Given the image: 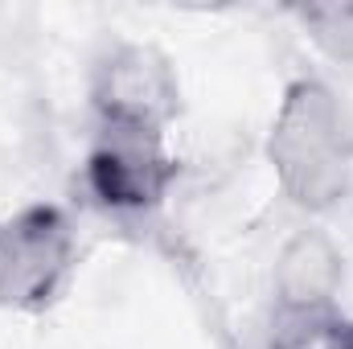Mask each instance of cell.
Wrapping results in <instances>:
<instances>
[{
	"label": "cell",
	"instance_id": "3957f363",
	"mask_svg": "<svg viewBox=\"0 0 353 349\" xmlns=\"http://www.w3.org/2000/svg\"><path fill=\"white\" fill-rule=\"evenodd\" d=\"M90 107L103 132L165 136L181 111V83L173 62L144 41L111 46L90 70Z\"/></svg>",
	"mask_w": 353,
	"mask_h": 349
},
{
	"label": "cell",
	"instance_id": "6da1fadb",
	"mask_svg": "<svg viewBox=\"0 0 353 349\" xmlns=\"http://www.w3.org/2000/svg\"><path fill=\"white\" fill-rule=\"evenodd\" d=\"M267 157L279 177V189L304 210H329L350 193V128L337 94L325 83L296 79L283 90Z\"/></svg>",
	"mask_w": 353,
	"mask_h": 349
},
{
	"label": "cell",
	"instance_id": "8992f818",
	"mask_svg": "<svg viewBox=\"0 0 353 349\" xmlns=\"http://www.w3.org/2000/svg\"><path fill=\"white\" fill-rule=\"evenodd\" d=\"M296 25L304 37L333 62H353V0H325V4H300Z\"/></svg>",
	"mask_w": 353,
	"mask_h": 349
},
{
	"label": "cell",
	"instance_id": "5b68a950",
	"mask_svg": "<svg viewBox=\"0 0 353 349\" xmlns=\"http://www.w3.org/2000/svg\"><path fill=\"white\" fill-rule=\"evenodd\" d=\"M337 283H341V255L316 230L296 235L275 263V292L283 312H325Z\"/></svg>",
	"mask_w": 353,
	"mask_h": 349
},
{
	"label": "cell",
	"instance_id": "7a4b0ae2",
	"mask_svg": "<svg viewBox=\"0 0 353 349\" xmlns=\"http://www.w3.org/2000/svg\"><path fill=\"white\" fill-rule=\"evenodd\" d=\"M79 235L58 206H21L0 218V308L46 312L70 288Z\"/></svg>",
	"mask_w": 353,
	"mask_h": 349
},
{
	"label": "cell",
	"instance_id": "52a82bcc",
	"mask_svg": "<svg viewBox=\"0 0 353 349\" xmlns=\"http://www.w3.org/2000/svg\"><path fill=\"white\" fill-rule=\"evenodd\" d=\"M329 349H353V321H333V329H329Z\"/></svg>",
	"mask_w": 353,
	"mask_h": 349
},
{
	"label": "cell",
	"instance_id": "277c9868",
	"mask_svg": "<svg viewBox=\"0 0 353 349\" xmlns=\"http://www.w3.org/2000/svg\"><path fill=\"white\" fill-rule=\"evenodd\" d=\"M87 193L111 214H152L176 185V161L165 152V136L103 132L83 165Z\"/></svg>",
	"mask_w": 353,
	"mask_h": 349
}]
</instances>
